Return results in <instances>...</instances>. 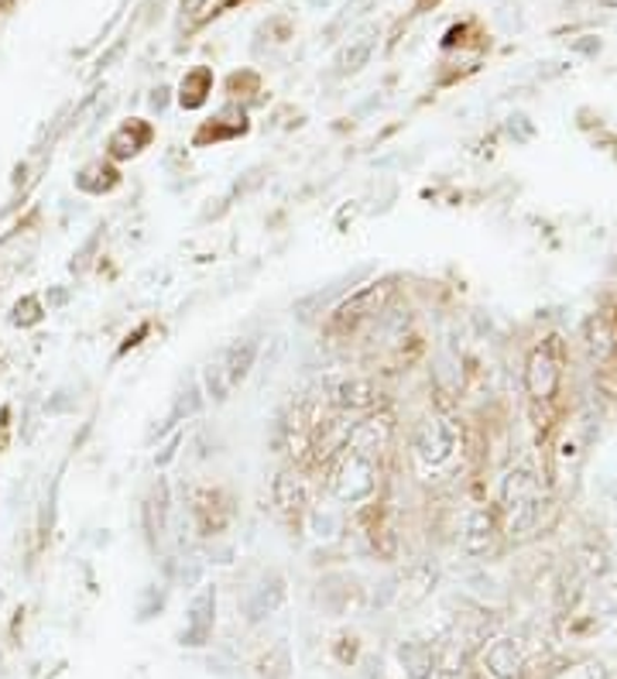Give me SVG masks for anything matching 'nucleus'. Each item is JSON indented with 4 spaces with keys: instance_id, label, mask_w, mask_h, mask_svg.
Listing matches in <instances>:
<instances>
[{
    "instance_id": "1",
    "label": "nucleus",
    "mask_w": 617,
    "mask_h": 679,
    "mask_svg": "<svg viewBox=\"0 0 617 679\" xmlns=\"http://www.w3.org/2000/svg\"><path fill=\"white\" fill-rule=\"evenodd\" d=\"M254 361H258V340H234L230 347H224L220 353L213 357L209 368H206V391L209 399L216 402H227L234 391L247 381Z\"/></svg>"
},
{
    "instance_id": "2",
    "label": "nucleus",
    "mask_w": 617,
    "mask_h": 679,
    "mask_svg": "<svg viewBox=\"0 0 617 679\" xmlns=\"http://www.w3.org/2000/svg\"><path fill=\"white\" fill-rule=\"evenodd\" d=\"M378 460H381V453H374V450L343 443V456H340V467L333 477V494L343 505L368 502V497L378 491Z\"/></svg>"
},
{
    "instance_id": "3",
    "label": "nucleus",
    "mask_w": 617,
    "mask_h": 679,
    "mask_svg": "<svg viewBox=\"0 0 617 679\" xmlns=\"http://www.w3.org/2000/svg\"><path fill=\"white\" fill-rule=\"evenodd\" d=\"M504 522L512 535H528L538 522V481L528 467H518L504 481Z\"/></svg>"
},
{
    "instance_id": "4",
    "label": "nucleus",
    "mask_w": 617,
    "mask_h": 679,
    "mask_svg": "<svg viewBox=\"0 0 617 679\" xmlns=\"http://www.w3.org/2000/svg\"><path fill=\"white\" fill-rule=\"evenodd\" d=\"M559 378H563V343H559V337H549L528 357V371H525L528 395L535 402H553Z\"/></svg>"
},
{
    "instance_id": "5",
    "label": "nucleus",
    "mask_w": 617,
    "mask_h": 679,
    "mask_svg": "<svg viewBox=\"0 0 617 679\" xmlns=\"http://www.w3.org/2000/svg\"><path fill=\"white\" fill-rule=\"evenodd\" d=\"M456 446H460V433H456V425H450L446 419H429V422L419 425V433H415V460L422 463L425 471L450 463Z\"/></svg>"
},
{
    "instance_id": "6",
    "label": "nucleus",
    "mask_w": 617,
    "mask_h": 679,
    "mask_svg": "<svg viewBox=\"0 0 617 679\" xmlns=\"http://www.w3.org/2000/svg\"><path fill=\"white\" fill-rule=\"evenodd\" d=\"M388 285H364L357 296H350L347 302H340V309L333 312V319L326 323V330H330L333 337H347L350 330H357L360 319H368L371 312H378V302L384 299Z\"/></svg>"
},
{
    "instance_id": "7",
    "label": "nucleus",
    "mask_w": 617,
    "mask_h": 679,
    "mask_svg": "<svg viewBox=\"0 0 617 679\" xmlns=\"http://www.w3.org/2000/svg\"><path fill=\"white\" fill-rule=\"evenodd\" d=\"M152 124L148 121H141V117H131L127 124H121L117 131H114V137H111V155L114 158H131V155H137L141 148H148L152 145Z\"/></svg>"
},
{
    "instance_id": "8",
    "label": "nucleus",
    "mask_w": 617,
    "mask_h": 679,
    "mask_svg": "<svg viewBox=\"0 0 617 679\" xmlns=\"http://www.w3.org/2000/svg\"><path fill=\"white\" fill-rule=\"evenodd\" d=\"M333 402L340 409H350V412H368L381 402V391H378V384H371L364 378H350V381H340L333 388Z\"/></svg>"
},
{
    "instance_id": "9",
    "label": "nucleus",
    "mask_w": 617,
    "mask_h": 679,
    "mask_svg": "<svg viewBox=\"0 0 617 679\" xmlns=\"http://www.w3.org/2000/svg\"><path fill=\"white\" fill-rule=\"evenodd\" d=\"M209 93H213V73L206 65L189 69L183 83H178V103H183L186 111H199V106L209 100Z\"/></svg>"
},
{
    "instance_id": "10",
    "label": "nucleus",
    "mask_w": 617,
    "mask_h": 679,
    "mask_svg": "<svg viewBox=\"0 0 617 679\" xmlns=\"http://www.w3.org/2000/svg\"><path fill=\"white\" fill-rule=\"evenodd\" d=\"M491 535H494V518L487 508H474L463 522V549L466 553H484L491 546Z\"/></svg>"
},
{
    "instance_id": "11",
    "label": "nucleus",
    "mask_w": 617,
    "mask_h": 679,
    "mask_svg": "<svg viewBox=\"0 0 617 679\" xmlns=\"http://www.w3.org/2000/svg\"><path fill=\"white\" fill-rule=\"evenodd\" d=\"M247 131V121L244 114L237 111V106H230V111H224L220 117H216L213 124H206L199 134H196V145H206V141H224V137H237Z\"/></svg>"
},
{
    "instance_id": "12",
    "label": "nucleus",
    "mask_w": 617,
    "mask_h": 679,
    "mask_svg": "<svg viewBox=\"0 0 617 679\" xmlns=\"http://www.w3.org/2000/svg\"><path fill=\"white\" fill-rule=\"evenodd\" d=\"M371 55H374V31L360 34V39H353V42L343 49V55H340V73H360V69L371 62Z\"/></svg>"
},
{
    "instance_id": "13",
    "label": "nucleus",
    "mask_w": 617,
    "mask_h": 679,
    "mask_svg": "<svg viewBox=\"0 0 617 679\" xmlns=\"http://www.w3.org/2000/svg\"><path fill=\"white\" fill-rule=\"evenodd\" d=\"M275 502H278L281 512H296L299 515L302 505H306V491H302V484L292 474H281L275 481Z\"/></svg>"
},
{
    "instance_id": "14",
    "label": "nucleus",
    "mask_w": 617,
    "mask_h": 679,
    "mask_svg": "<svg viewBox=\"0 0 617 679\" xmlns=\"http://www.w3.org/2000/svg\"><path fill=\"white\" fill-rule=\"evenodd\" d=\"M18 309H24V316H14V323H39V302L34 299H24V302H18Z\"/></svg>"
},
{
    "instance_id": "15",
    "label": "nucleus",
    "mask_w": 617,
    "mask_h": 679,
    "mask_svg": "<svg viewBox=\"0 0 617 679\" xmlns=\"http://www.w3.org/2000/svg\"><path fill=\"white\" fill-rule=\"evenodd\" d=\"M183 11H186L189 18H196L199 11H206V0H183Z\"/></svg>"
},
{
    "instance_id": "16",
    "label": "nucleus",
    "mask_w": 617,
    "mask_h": 679,
    "mask_svg": "<svg viewBox=\"0 0 617 679\" xmlns=\"http://www.w3.org/2000/svg\"><path fill=\"white\" fill-rule=\"evenodd\" d=\"M604 4H607V8H617V0H604Z\"/></svg>"
}]
</instances>
